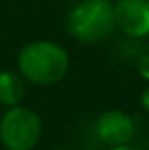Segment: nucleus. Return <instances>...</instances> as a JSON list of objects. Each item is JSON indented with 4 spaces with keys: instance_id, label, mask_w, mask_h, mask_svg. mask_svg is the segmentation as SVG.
<instances>
[{
    "instance_id": "nucleus-7",
    "label": "nucleus",
    "mask_w": 149,
    "mask_h": 150,
    "mask_svg": "<svg viewBox=\"0 0 149 150\" xmlns=\"http://www.w3.org/2000/svg\"><path fill=\"white\" fill-rule=\"evenodd\" d=\"M138 72H140V76H142L143 80L149 82V53H145V55L140 57V61H138Z\"/></svg>"
},
{
    "instance_id": "nucleus-9",
    "label": "nucleus",
    "mask_w": 149,
    "mask_h": 150,
    "mask_svg": "<svg viewBox=\"0 0 149 150\" xmlns=\"http://www.w3.org/2000/svg\"><path fill=\"white\" fill-rule=\"evenodd\" d=\"M107 150H134L130 144H117V146H107Z\"/></svg>"
},
{
    "instance_id": "nucleus-8",
    "label": "nucleus",
    "mask_w": 149,
    "mask_h": 150,
    "mask_svg": "<svg viewBox=\"0 0 149 150\" xmlns=\"http://www.w3.org/2000/svg\"><path fill=\"white\" fill-rule=\"evenodd\" d=\"M140 105H142V108L149 114V88H145L142 91V95H140Z\"/></svg>"
},
{
    "instance_id": "nucleus-10",
    "label": "nucleus",
    "mask_w": 149,
    "mask_h": 150,
    "mask_svg": "<svg viewBox=\"0 0 149 150\" xmlns=\"http://www.w3.org/2000/svg\"><path fill=\"white\" fill-rule=\"evenodd\" d=\"M147 148H149V135H147Z\"/></svg>"
},
{
    "instance_id": "nucleus-4",
    "label": "nucleus",
    "mask_w": 149,
    "mask_h": 150,
    "mask_svg": "<svg viewBox=\"0 0 149 150\" xmlns=\"http://www.w3.org/2000/svg\"><path fill=\"white\" fill-rule=\"evenodd\" d=\"M115 29L128 38L149 36V0H117Z\"/></svg>"
},
{
    "instance_id": "nucleus-2",
    "label": "nucleus",
    "mask_w": 149,
    "mask_h": 150,
    "mask_svg": "<svg viewBox=\"0 0 149 150\" xmlns=\"http://www.w3.org/2000/svg\"><path fill=\"white\" fill-rule=\"evenodd\" d=\"M67 30L82 44L105 40L115 30L113 0H80L67 13Z\"/></svg>"
},
{
    "instance_id": "nucleus-6",
    "label": "nucleus",
    "mask_w": 149,
    "mask_h": 150,
    "mask_svg": "<svg viewBox=\"0 0 149 150\" xmlns=\"http://www.w3.org/2000/svg\"><path fill=\"white\" fill-rule=\"evenodd\" d=\"M25 84L27 82L17 70H0V106L10 108V106L21 105L25 99Z\"/></svg>"
},
{
    "instance_id": "nucleus-5",
    "label": "nucleus",
    "mask_w": 149,
    "mask_h": 150,
    "mask_svg": "<svg viewBox=\"0 0 149 150\" xmlns=\"http://www.w3.org/2000/svg\"><path fill=\"white\" fill-rule=\"evenodd\" d=\"M96 135L105 146L130 144L136 135V124L132 116L124 110H105L96 120Z\"/></svg>"
},
{
    "instance_id": "nucleus-3",
    "label": "nucleus",
    "mask_w": 149,
    "mask_h": 150,
    "mask_svg": "<svg viewBox=\"0 0 149 150\" xmlns=\"http://www.w3.org/2000/svg\"><path fill=\"white\" fill-rule=\"evenodd\" d=\"M44 124L37 110L15 105L0 118V144L6 150H33L42 139Z\"/></svg>"
},
{
    "instance_id": "nucleus-1",
    "label": "nucleus",
    "mask_w": 149,
    "mask_h": 150,
    "mask_svg": "<svg viewBox=\"0 0 149 150\" xmlns=\"http://www.w3.org/2000/svg\"><path fill=\"white\" fill-rule=\"evenodd\" d=\"M71 59L63 46L52 40H33L17 53V72L34 86H54L69 72Z\"/></svg>"
}]
</instances>
